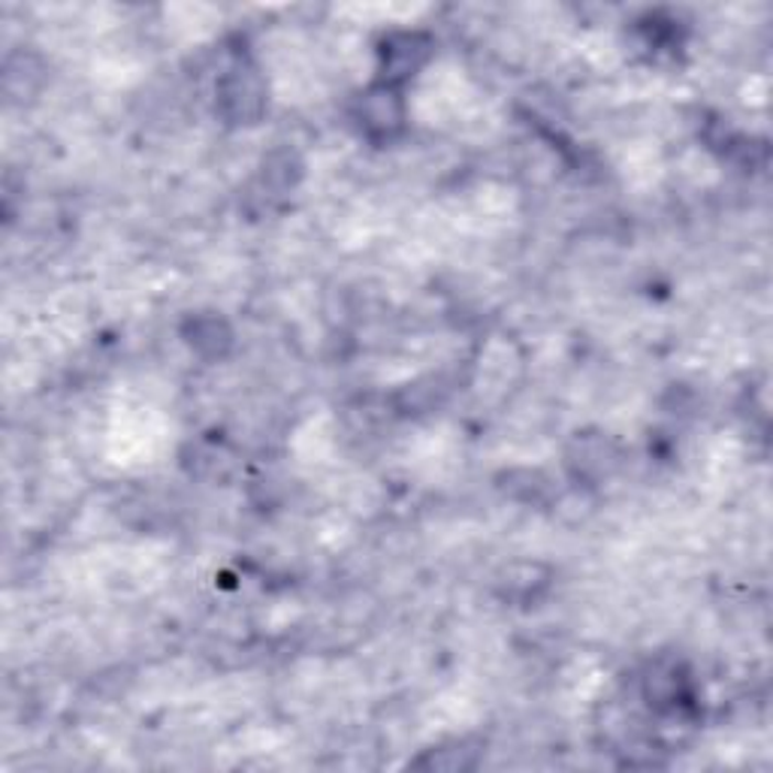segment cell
Wrapping results in <instances>:
<instances>
[{"mask_svg":"<svg viewBox=\"0 0 773 773\" xmlns=\"http://www.w3.org/2000/svg\"><path fill=\"white\" fill-rule=\"evenodd\" d=\"M363 124L369 133H393L402 124V104L390 88H378L363 100Z\"/></svg>","mask_w":773,"mask_h":773,"instance_id":"cell-1","label":"cell"}]
</instances>
